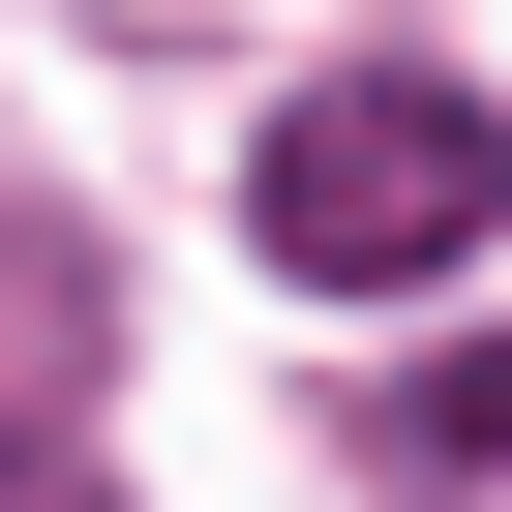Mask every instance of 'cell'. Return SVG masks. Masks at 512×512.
Masks as SVG:
<instances>
[{
    "mask_svg": "<svg viewBox=\"0 0 512 512\" xmlns=\"http://www.w3.org/2000/svg\"><path fill=\"white\" fill-rule=\"evenodd\" d=\"M241 211H272V272H302V302H422V272H482L512 151H482V91L362 61V91H272V151H241Z\"/></svg>",
    "mask_w": 512,
    "mask_h": 512,
    "instance_id": "1",
    "label": "cell"
},
{
    "mask_svg": "<svg viewBox=\"0 0 512 512\" xmlns=\"http://www.w3.org/2000/svg\"><path fill=\"white\" fill-rule=\"evenodd\" d=\"M362 452H392V482H422V512H512V362H422V392H392V422H362Z\"/></svg>",
    "mask_w": 512,
    "mask_h": 512,
    "instance_id": "2",
    "label": "cell"
}]
</instances>
